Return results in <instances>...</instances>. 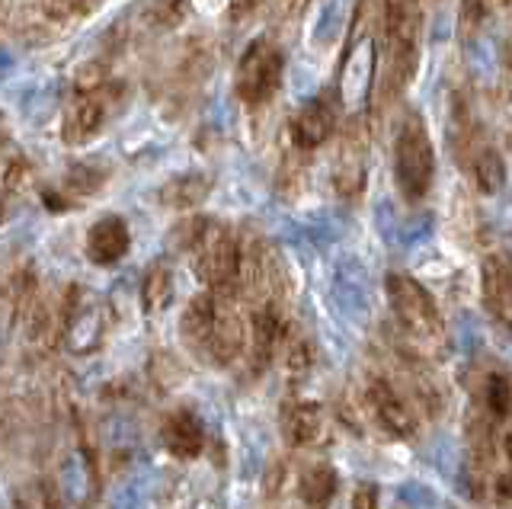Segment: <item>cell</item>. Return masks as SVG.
Masks as SVG:
<instances>
[{
  "instance_id": "cell-12",
  "label": "cell",
  "mask_w": 512,
  "mask_h": 509,
  "mask_svg": "<svg viewBox=\"0 0 512 509\" xmlns=\"http://www.w3.org/2000/svg\"><path fill=\"white\" fill-rule=\"evenodd\" d=\"M333 132H336V109H333V97L324 93V97H314L298 109L292 125H288V141L298 151L311 154L317 148H324L333 138Z\"/></svg>"
},
{
  "instance_id": "cell-14",
  "label": "cell",
  "mask_w": 512,
  "mask_h": 509,
  "mask_svg": "<svg viewBox=\"0 0 512 509\" xmlns=\"http://www.w3.org/2000/svg\"><path fill=\"white\" fill-rule=\"evenodd\" d=\"M96 468H93V458L87 449H74L68 458L61 461L58 468V490H61V500L68 506H80V509H90L96 500Z\"/></svg>"
},
{
  "instance_id": "cell-13",
  "label": "cell",
  "mask_w": 512,
  "mask_h": 509,
  "mask_svg": "<svg viewBox=\"0 0 512 509\" xmlns=\"http://www.w3.org/2000/svg\"><path fill=\"white\" fill-rule=\"evenodd\" d=\"M480 295L493 321L512 330V260L506 253H490L480 266Z\"/></svg>"
},
{
  "instance_id": "cell-28",
  "label": "cell",
  "mask_w": 512,
  "mask_h": 509,
  "mask_svg": "<svg viewBox=\"0 0 512 509\" xmlns=\"http://www.w3.org/2000/svg\"><path fill=\"white\" fill-rule=\"evenodd\" d=\"M205 228H208V218H202V215L183 218L180 225H173V231H170V247L180 250V253H192L196 244L202 241Z\"/></svg>"
},
{
  "instance_id": "cell-16",
  "label": "cell",
  "mask_w": 512,
  "mask_h": 509,
  "mask_svg": "<svg viewBox=\"0 0 512 509\" xmlns=\"http://www.w3.org/2000/svg\"><path fill=\"white\" fill-rule=\"evenodd\" d=\"M215 317H218V295H215V292H208V289L199 292L196 298H189V305L183 308V317H180V337H183V343H186L199 359L208 356V343H212Z\"/></svg>"
},
{
  "instance_id": "cell-6",
  "label": "cell",
  "mask_w": 512,
  "mask_h": 509,
  "mask_svg": "<svg viewBox=\"0 0 512 509\" xmlns=\"http://www.w3.org/2000/svg\"><path fill=\"white\" fill-rule=\"evenodd\" d=\"M192 269L208 292L240 295V237L228 225L208 218L202 241L192 250Z\"/></svg>"
},
{
  "instance_id": "cell-3",
  "label": "cell",
  "mask_w": 512,
  "mask_h": 509,
  "mask_svg": "<svg viewBox=\"0 0 512 509\" xmlns=\"http://www.w3.org/2000/svg\"><path fill=\"white\" fill-rule=\"evenodd\" d=\"M356 413L365 426L381 429L384 436L394 439H413L420 429V413H416V401L397 385L394 378L372 372L362 378L356 388Z\"/></svg>"
},
{
  "instance_id": "cell-8",
  "label": "cell",
  "mask_w": 512,
  "mask_h": 509,
  "mask_svg": "<svg viewBox=\"0 0 512 509\" xmlns=\"http://www.w3.org/2000/svg\"><path fill=\"white\" fill-rule=\"evenodd\" d=\"M106 305L103 298L84 289V285H68L64 289V346L77 356L96 353L106 340Z\"/></svg>"
},
{
  "instance_id": "cell-22",
  "label": "cell",
  "mask_w": 512,
  "mask_h": 509,
  "mask_svg": "<svg viewBox=\"0 0 512 509\" xmlns=\"http://www.w3.org/2000/svg\"><path fill=\"white\" fill-rule=\"evenodd\" d=\"M39 298V285H36V273L29 266L13 269L4 282V314H7V327H13L20 317H26V311L32 308V301Z\"/></svg>"
},
{
  "instance_id": "cell-17",
  "label": "cell",
  "mask_w": 512,
  "mask_h": 509,
  "mask_svg": "<svg viewBox=\"0 0 512 509\" xmlns=\"http://www.w3.org/2000/svg\"><path fill=\"white\" fill-rule=\"evenodd\" d=\"M128 247H132V231H128V225L119 215H106L87 231V247L84 250H87L90 263L112 266V263H119L125 257Z\"/></svg>"
},
{
  "instance_id": "cell-30",
  "label": "cell",
  "mask_w": 512,
  "mask_h": 509,
  "mask_svg": "<svg viewBox=\"0 0 512 509\" xmlns=\"http://www.w3.org/2000/svg\"><path fill=\"white\" fill-rule=\"evenodd\" d=\"M352 509H378V487L359 484L356 493H352Z\"/></svg>"
},
{
  "instance_id": "cell-7",
  "label": "cell",
  "mask_w": 512,
  "mask_h": 509,
  "mask_svg": "<svg viewBox=\"0 0 512 509\" xmlns=\"http://www.w3.org/2000/svg\"><path fill=\"white\" fill-rule=\"evenodd\" d=\"M282 74H285V52L279 49V45L269 42V39L250 42L237 61V71H234L237 100L250 109L266 106L279 93Z\"/></svg>"
},
{
  "instance_id": "cell-5",
  "label": "cell",
  "mask_w": 512,
  "mask_h": 509,
  "mask_svg": "<svg viewBox=\"0 0 512 509\" xmlns=\"http://www.w3.org/2000/svg\"><path fill=\"white\" fill-rule=\"evenodd\" d=\"M391 314L404 333V343L416 346H442L445 343V321L442 311L420 282L407 273H391L384 279Z\"/></svg>"
},
{
  "instance_id": "cell-20",
  "label": "cell",
  "mask_w": 512,
  "mask_h": 509,
  "mask_svg": "<svg viewBox=\"0 0 512 509\" xmlns=\"http://www.w3.org/2000/svg\"><path fill=\"white\" fill-rule=\"evenodd\" d=\"M464 167H468L474 186H477L484 196L500 193V189L506 186V164H503V154L496 151L493 145H487V141H480V145L474 148V154L468 157V161H464Z\"/></svg>"
},
{
  "instance_id": "cell-24",
  "label": "cell",
  "mask_w": 512,
  "mask_h": 509,
  "mask_svg": "<svg viewBox=\"0 0 512 509\" xmlns=\"http://www.w3.org/2000/svg\"><path fill=\"white\" fill-rule=\"evenodd\" d=\"M279 362L285 365L288 378H304L311 372L314 365V343L304 337L301 330H288V337L282 343V353H279Z\"/></svg>"
},
{
  "instance_id": "cell-21",
  "label": "cell",
  "mask_w": 512,
  "mask_h": 509,
  "mask_svg": "<svg viewBox=\"0 0 512 509\" xmlns=\"http://www.w3.org/2000/svg\"><path fill=\"white\" fill-rule=\"evenodd\" d=\"M336 487H340V477H336V468L327 465V461H314L298 477V493L311 509H327L336 497Z\"/></svg>"
},
{
  "instance_id": "cell-4",
  "label": "cell",
  "mask_w": 512,
  "mask_h": 509,
  "mask_svg": "<svg viewBox=\"0 0 512 509\" xmlns=\"http://www.w3.org/2000/svg\"><path fill=\"white\" fill-rule=\"evenodd\" d=\"M394 180L407 202H423L436 180V151L416 109H407L394 132Z\"/></svg>"
},
{
  "instance_id": "cell-9",
  "label": "cell",
  "mask_w": 512,
  "mask_h": 509,
  "mask_svg": "<svg viewBox=\"0 0 512 509\" xmlns=\"http://www.w3.org/2000/svg\"><path fill=\"white\" fill-rule=\"evenodd\" d=\"M119 97H122V87L116 81H109L103 90H93V93H74V103L64 109V122H61L64 145H87V141L109 122Z\"/></svg>"
},
{
  "instance_id": "cell-11",
  "label": "cell",
  "mask_w": 512,
  "mask_h": 509,
  "mask_svg": "<svg viewBox=\"0 0 512 509\" xmlns=\"http://www.w3.org/2000/svg\"><path fill=\"white\" fill-rule=\"evenodd\" d=\"M279 426L292 449H320L330 436L327 410L317 401H304V397H288L279 410Z\"/></svg>"
},
{
  "instance_id": "cell-19",
  "label": "cell",
  "mask_w": 512,
  "mask_h": 509,
  "mask_svg": "<svg viewBox=\"0 0 512 509\" xmlns=\"http://www.w3.org/2000/svg\"><path fill=\"white\" fill-rule=\"evenodd\" d=\"M208 193H212V177H205V173H180V177H170L157 189V202L170 212H189L199 209Z\"/></svg>"
},
{
  "instance_id": "cell-1",
  "label": "cell",
  "mask_w": 512,
  "mask_h": 509,
  "mask_svg": "<svg viewBox=\"0 0 512 509\" xmlns=\"http://www.w3.org/2000/svg\"><path fill=\"white\" fill-rule=\"evenodd\" d=\"M381 71L375 87V109H388L404 97L420 65V36H423V7L420 0H381Z\"/></svg>"
},
{
  "instance_id": "cell-10",
  "label": "cell",
  "mask_w": 512,
  "mask_h": 509,
  "mask_svg": "<svg viewBox=\"0 0 512 509\" xmlns=\"http://www.w3.org/2000/svg\"><path fill=\"white\" fill-rule=\"evenodd\" d=\"M333 189L336 196L346 202H356L365 193V177H368V138L362 129V116L349 119L346 132L340 135V145H336L333 157Z\"/></svg>"
},
{
  "instance_id": "cell-27",
  "label": "cell",
  "mask_w": 512,
  "mask_h": 509,
  "mask_svg": "<svg viewBox=\"0 0 512 509\" xmlns=\"http://www.w3.org/2000/svg\"><path fill=\"white\" fill-rule=\"evenodd\" d=\"M106 183V170L100 167H90V164H77L68 170V177H64V196L74 199V196H90L96 193Z\"/></svg>"
},
{
  "instance_id": "cell-29",
  "label": "cell",
  "mask_w": 512,
  "mask_h": 509,
  "mask_svg": "<svg viewBox=\"0 0 512 509\" xmlns=\"http://www.w3.org/2000/svg\"><path fill=\"white\" fill-rule=\"evenodd\" d=\"M487 20V0H461V13H458V33L464 39H471L480 33V26Z\"/></svg>"
},
{
  "instance_id": "cell-26",
  "label": "cell",
  "mask_w": 512,
  "mask_h": 509,
  "mask_svg": "<svg viewBox=\"0 0 512 509\" xmlns=\"http://www.w3.org/2000/svg\"><path fill=\"white\" fill-rule=\"evenodd\" d=\"M32 186H36V170H32V164L20 154H10L7 164H4V193H7V199L26 196Z\"/></svg>"
},
{
  "instance_id": "cell-23",
  "label": "cell",
  "mask_w": 512,
  "mask_h": 509,
  "mask_svg": "<svg viewBox=\"0 0 512 509\" xmlns=\"http://www.w3.org/2000/svg\"><path fill=\"white\" fill-rule=\"evenodd\" d=\"M141 305L148 314H164L173 305V273L170 266L160 260L151 263L148 273L141 279Z\"/></svg>"
},
{
  "instance_id": "cell-25",
  "label": "cell",
  "mask_w": 512,
  "mask_h": 509,
  "mask_svg": "<svg viewBox=\"0 0 512 509\" xmlns=\"http://www.w3.org/2000/svg\"><path fill=\"white\" fill-rule=\"evenodd\" d=\"M189 0H151L144 7V23L148 29H160V33H170V29L183 26L189 17Z\"/></svg>"
},
{
  "instance_id": "cell-32",
  "label": "cell",
  "mask_w": 512,
  "mask_h": 509,
  "mask_svg": "<svg viewBox=\"0 0 512 509\" xmlns=\"http://www.w3.org/2000/svg\"><path fill=\"white\" fill-rule=\"evenodd\" d=\"M493 4H496V7H506V4H509V0H493Z\"/></svg>"
},
{
  "instance_id": "cell-15",
  "label": "cell",
  "mask_w": 512,
  "mask_h": 509,
  "mask_svg": "<svg viewBox=\"0 0 512 509\" xmlns=\"http://www.w3.org/2000/svg\"><path fill=\"white\" fill-rule=\"evenodd\" d=\"M474 407L484 410L496 429L512 426V375L503 369H484L474 381Z\"/></svg>"
},
{
  "instance_id": "cell-31",
  "label": "cell",
  "mask_w": 512,
  "mask_h": 509,
  "mask_svg": "<svg viewBox=\"0 0 512 509\" xmlns=\"http://www.w3.org/2000/svg\"><path fill=\"white\" fill-rule=\"evenodd\" d=\"M260 0H231V17H247L250 10H256Z\"/></svg>"
},
{
  "instance_id": "cell-18",
  "label": "cell",
  "mask_w": 512,
  "mask_h": 509,
  "mask_svg": "<svg viewBox=\"0 0 512 509\" xmlns=\"http://www.w3.org/2000/svg\"><path fill=\"white\" fill-rule=\"evenodd\" d=\"M160 442L173 458H196L205 449V426L192 410H173L160 423Z\"/></svg>"
},
{
  "instance_id": "cell-2",
  "label": "cell",
  "mask_w": 512,
  "mask_h": 509,
  "mask_svg": "<svg viewBox=\"0 0 512 509\" xmlns=\"http://www.w3.org/2000/svg\"><path fill=\"white\" fill-rule=\"evenodd\" d=\"M381 17L375 0H359L356 17L349 26L346 52L340 61V77H336V103H340L349 119H359L372 93L378 87V71H381V52H378V33Z\"/></svg>"
}]
</instances>
